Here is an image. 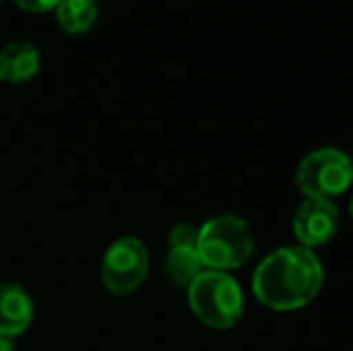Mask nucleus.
Segmentation results:
<instances>
[{
    "instance_id": "f257e3e1",
    "label": "nucleus",
    "mask_w": 353,
    "mask_h": 351,
    "mask_svg": "<svg viewBox=\"0 0 353 351\" xmlns=\"http://www.w3.org/2000/svg\"><path fill=\"white\" fill-rule=\"evenodd\" d=\"M325 284V265L305 245H281L252 272V294L274 313L301 310L315 299Z\"/></svg>"
},
{
    "instance_id": "f03ea898",
    "label": "nucleus",
    "mask_w": 353,
    "mask_h": 351,
    "mask_svg": "<svg viewBox=\"0 0 353 351\" xmlns=\"http://www.w3.org/2000/svg\"><path fill=\"white\" fill-rule=\"evenodd\" d=\"M188 303L212 330H231L245 313V296L231 272L202 270L188 286Z\"/></svg>"
},
{
    "instance_id": "7ed1b4c3",
    "label": "nucleus",
    "mask_w": 353,
    "mask_h": 351,
    "mask_svg": "<svg viewBox=\"0 0 353 351\" xmlns=\"http://www.w3.org/2000/svg\"><path fill=\"white\" fill-rule=\"evenodd\" d=\"M252 250H255V234L243 217L216 214L200 226L197 255L205 270H236L250 260Z\"/></svg>"
},
{
    "instance_id": "20e7f679",
    "label": "nucleus",
    "mask_w": 353,
    "mask_h": 351,
    "mask_svg": "<svg viewBox=\"0 0 353 351\" xmlns=\"http://www.w3.org/2000/svg\"><path fill=\"white\" fill-rule=\"evenodd\" d=\"M293 178L305 197L334 202L353 185V159L339 147H317L298 161Z\"/></svg>"
},
{
    "instance_id": "39448f33",
    "label": "nucleus",
    "mask_w": 353,
    "mask_h": 351,
    "mask_svg": "<svg viewBox=\"0 0 353 351\" xmlns=\"http://www.w3.org/2000/svg\"><path fill=\"white\" fill-rule=\"evenodd\" d=\"M149 272V250L135 236L111 243L101 263V279L111 294L128 296L142 286Z\"/></svg>"
},
{
    "instance_id": "423d86ee",
    "label": "nucleus",
    "mask_w": 353,
    "mask_h": 351,
    "mask_svg": "<svg viewBox=\"0 0 353 351\" xmlns=\"http://www.w3.org/2000/svg\"><path fill=\"white\" fill-rule=\"evenodd\" d=\"M339 207L332 200H317V197H305L296 207L291 219V229L298 245H305L310 250L330 243L339 231Z\"/></svg>"
},
{
    "instance_id": "0eeeda50",
    "label": "nucleus",
    "mask_w": 353,
    "mask_h": 351,
    "mask_svg": "<svg viewBox=\"0 0 353 351\" xmlns=\"http://www.w3.org/2000/svg\"><path fill=\"white\" fill-rule=\"evenodd\" d=\"M197 236H200V226L188 224V221L176 224L168 234L166 274L173 284L185 286V289L205 270L197 255Z\"/></svg>"
},
{
    "instance_id": "6e6552de",
    "label": "nucleus",
    "mask_w": 353,
    "mask_h": 351,
    "mask_svg": "<svg viewBox=\"0 0 353 351\" xmlns=\"http://www.w3.org/2000/svg\"><path fill=\"white\" fill-rule=\"evenodd\" d=\"M34 318V303L19 284H0V337L12 339L27 332Z\"/></svg>"
},
{
    "instance_id": "1a4fd4ad",
    "label": "nucleus",
    "mask_w": 353,
    "mask_h": 351,
    "mask_svg": "<svg viewBox=\"0 0 353 351\" xmlns=\"http://www.w3.org/2000/svg\"><path fill=\"white\" fill-rule=\"evenodd\" d=\"M41 68V51L29 41H12L0 51V80L22 85L37 77Z\"/></svg>"
},
{
    "instance_id": "9d476101",
    "label": "nucleus",
    "mask_w": 353,
    "mask_h": 351,
    "mask_svg": "<svg viewBox=\"0 0 353 351\" xmlns=\"http://www.w3.org/2000/svg\"><path fill=\"white\" fill-rule=\"evenodd\" d=\"M56 22L63 32L68 34H84L94 27L99 17V10L89 0H65V3H56Z\"/></svg>"
},
{
    "instance_id": "9b49d317",
    "label": "nucleus",
    "mask_w": 353,
    "mask_h": 351,
    "mask_svg": "<svg viewBox=\"0 0 353 351\" xmlns=\"http://www.w3.org/2000/svg\"><path fill=\"white\" fill-rule=\"evenodd\" d=\"M17 8L29 12H46V10H56V3H17Z\"/></svg>"
},
{
    "instance_id": "f8f14e48",
    "label": "nucleus",
    "mask_w": 353,
    "mask_h": 351,
    "mask_svg": "<svg viewBox=\"0 0 353 351\" xmlns=\"http://www.w3.org/2000/svg\"><path fill=\"white\" fill-rule=\"evenodd\" d=\"M0 351H14V344L10 342V339L0 337Z\"/></svg>"
},
{
    "instance_id": "ddd939ff",
    "label": "nucleus",
    "mask_w": 353,
    "mask_h": 351,
    "mask_svg": "<svg viewBox=\"0 0 353 351\" xmlns=\"http://www.w3.org/2000/svg\"><path fill=\"white\" fill-rule=\"evenodd\" d=\"M349 212H351V219H353V195H351V202H349Z\"/></svg>"
},
{
    "instance_id": "4468645a",
    "label": "nucleus",
    "mask_w": 353,
    "mask_h": 351,
    "mask_svg": "<svg viewBox=\"0 0 353 351\" xmlns=\"http://www.w3.org/2000/svg\"><path fill=\"white\" fill-rule=\"evenodd\" d=\"M351 159H353V152H351Z\"/></svg>"
}]
</instances>
